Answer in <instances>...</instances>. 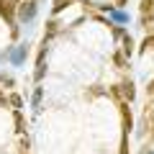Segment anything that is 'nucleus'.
Masks as SVG:
<instances>
[{
	"mask_svg": "<svg viewBox=\"0 0 154 154\" xmlns=\"http://www.w3.org/2000/svg\"><path fill=\"white\" fill-rule=\"evenodd\" d=\"M110 95H113L118 103H121V100L131 103L134 95H136V90H134V82H121V85H116V88H110Z\"/></svg>",
	"mask_w": 154,
	"mask_h": 154,
	"instance_id": "f257e3e1",
	"label": "nucleus"
},
{
	"mask_svg": "<svg viewBox=\"0 0 154 154\" xmlns=\"http://www.w3.org/2000/svg\"><path fill=\"white\" fill-rule=\"evenodd\" d=\"M18 5H21V0H0V16L11 23L13 16L18 13Z\"/></svg>",
	"mask_w": 154,
	"mask_h": 154,
	"instance_id": "f03ea898",
	"label": "nucleus"
},
{
	"mask_svg": "<svg viewBox=\"0 0 154 154\" xmlns=\"http://www.w3.org/2000/svg\"><path fill=\"white\" fill-rule=\"evenodd\" d=\"M33 16H36V3H33V0H26V3L18 5V18H21L23 23H28Z\"/></svg>",
	"mask_w": 154,
	"mask_h": 154,
	"instance_id": "7ed1b4c3",
	"label": "nucleus"
},
{
	"mask_svg": "<svg viewBox=\"0 0 154 154\" xmlns=\"http://www.w3.org/2000/svg\"><path fill=\"white\" fill-rule=\"evenodd\" d=\"M118 110H121V121H123V131H131L134 128V116H131V108H128V103L126 100H121L118 103Z\"/></svg>",
	"mask_w": 154,
	"mask_h": 154,
	"instance_id": "20e7f679",
	"label": "nucleus"
},
{
	"mask_svg": "<svg viewBox=\"0 0 154 154\" xmlns=\"http://www.w3.org/2000/svg\"><path fill=\"white\" fill-rule=\"evenodd\" d=\"M141 16H144V26L149 28V23L154 21V0H141Z\"/></svg>",
	"mask_w": 154,
	"mask_h": 154,
	"instance_id": "39448f33",
	"label": "nucleus"
},
{
	"mask_svg": "<svg viewBox=\"0 0 154 154\" xmlns=\"http://www.w3.org/2000/svg\"><path fill=\"white\" fill-rule=\"evenodd\" d=\"M44 57H46V49H41V51H38V62H36V72H33V77H36V80H41V77H44V72H46Z\"/></svg>",
	"mask_w": 154,
	"mask_h": 154,
	"instance_id": "423d86ee",
	"label": "nucleus"
},
{
	"mask_svg": "<svg viewBox=\"0 0 154 154\" xmlns=\"http://www.w3.org/2000/svg\"><path fill=\"white\" fill-rule=\"evenodd\" d=\"M23 59H26V46H18V49L11 54V62H13V64H21Z\"/></svg>",
	"mask_w": 154,
	"mask_h": 154,
	"instance_id": "0eeeda50",
	"label": "nucleus"
},
{
	"mask_svg": "<svg viewBox=\"0 0 154 154\" xmlns=\"http://www.w3.org/2000/svg\"><path fill=\"white\" fill-rule=\"evenodd\" d=\"M67 5H72V0H54V5H51V13H62Z\"/></svg>",
	"mask_w": 154,
	"mask_h": 154,
	"instance_id": "6e6552de",
	"label": "nucleus"
},
{
	"mask_svg": "<svg viewBox=\"0 0 154 154\" xmlns=\"http://www.w3.org/2000/svg\"><path fill=\"white\" fill-rule=\"evenodd\" d=\"M131 51H134V38L131 36H123V54L131 57Z\"/></svg>",
	"mask_w": 154,
	"mask_h": 154,
	"instance_id": "1a4fd4ad",
	"label": "nucleus"
},
{
	"mask_svg": "<svg viewBox=\"0 0 154 154\" xmlns=\"http://www.w3.org/2000/svg\"><path fill=\"white\" fill-rule=\"evenodd\" d=\"M13 118H16V131H18V134H23V131H26V123H23V116H21V113H16Z\"/></svg>",
	"mask_w": 154,
	"mask_h": 154,
	"instance_id": "9d476101",
	"label": "nucleus"
},
{
	"mask_svg": "<svg viewBox=\"0 0 154 154\" xmlns=\"http://www.w3.org/2000/svg\"><path fill=\"white\" fill-rule=\"evenodd\" d=\"M149 49H154V36H146V38H144L139 51H149Z\"/></svg>",
	"mask_w": 154,
	"mask_h": 154,
	"instance_id": "9b49d317",
	"label": "nucleus"
},
{
	"mask_svg": "<svg viewBox=\"0 0 154 154\" xmlns=\"http://www.w3.org/2000/svg\"><path fill=\"white\" fill-rule=\"evenodd\" d=\"M8 103H11L13 108H21V105H23V100H21V95H11V98H8Z\"/></svg>",
	"mask_w": 154,
	"mask_h": 154,
	"instance_id": "f8f14e48",
	"label": "nucleus"
},
{
	"mask_svg": "<svg viewBox=\"0 0 154 154\" xmlns=\"http://www.w3.org/2000/svg\"><path fill=\"white\" fill-rule=\"evenodd\" d=\"M110 16H113L116 21H121V23H123V21H128V16H126V13H121V11H110Z\"/></svg>",
	"mask_w": 154,
	"mask_h": 154,
	"instance_id": "ddd939ff",
	"label": "nucleus"
},
{
	"mask_svg": "<svg viewBox=\"0 0 154 154\" xmlns=\"http://www.w3.org/2000/svg\"><path fill=\"white\" fill-rule=\"evenodd\" d=\"M113 59H116V64H118V67H123V64H126V59H123V54H116Z\"/></svg>",
	"mask_w": 154,
	"mask_h": 154,
	"instance_id": "4468645a",
	"label": "nucleus"
},
{
	"mask_svg": "<svg viewBox=\"0 0 154 154\" xmlns=\"http://www.w3.org/2000/svg\"><path fill=\"white\" fill-rule=\"evenodd\" d=\"M38 100H41V88H36V93H33V105H38Z\"/></svg>",
	"mask_w": 154,
	"mask_h": 154,
	"instance_id": "2eb2a0df",
	"label": "nucleus"
},
{
	"mask_svg": "<svg viewBox=\"0 0 154 154\" xmlns=\"http://www.w3.org/2000/svg\"><path fill=\"white\" fill-rule=\"evenodd\" d=\"M146 93H149V95H154V80H152V82H149V88H146Z\"/></svg>",
	"mask_w": 154,
	"mask_h": 154,
	"instance_id": "dca6fc26",
	"label": "nucleus"
},
{
	"mask_svg": "<svg viewBox=\"0 0 154 154\" xmlns=\"http://www.w3.org/2000/svg\"><path fill=\"white\" fill-rule=\"evenodd\" d=\"M3 103H5V95H3V93H0V105H3Z\"/></svg>",
	"mask_w": 154,
	"mask_h": 154,
	"instance_id": "f3484780",
	"label": "nucleus"
},
{
	"mask_svg": "<svg viewBox=\"0 0 154 154\" xmlns=\"http://www.w3.org/2000/svg\"><path fill=\"white\" fill-rule=\"evenodd\" d=\"M152 128H154V126H152ZM152 139H154V131H152Z\"/></svg>",
	"mask_w": 154,
	"mask_h": 154,
	"instance_id": "a211bd4d",
	"label": "nucleus"
},
{
	"mask_svg": "<svg viewBox=\"0 0 154 154\" xmlns=\"http://www.w3.org/2000/svg\"><path fill=\"white\" fill-rule=\"evenodd\" d=\"M23 154H26V152H23Z\"/></svg>",
	"mask_w": 154,
	"mask_h": 154,
	"instance_id": "6ab92c4d",
	"label": "nucleus"
}]
</instances>
